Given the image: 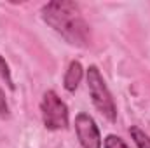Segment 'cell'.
I'll return each instance as SVG.
<instances>
[{
	"label": "cell",
	"mask_w": 150,
	"mask_h": 148,
	"mask_svg": "<svg viewBox=\"0 0 150 148\" xmlns=\"http://www.w3.org/2000/svg\"><path fill=\"white\" fill-rule=\"evenodd\" d=\"M42 19L68 44L77 47L89 45V25L80 14V9L70 0H54L42 7Z\"/></svg>",
	"instance_id": "1"
},
{
	"label": "cell",
	"mask_w": 150,
	"mask_h": 148,
	"mask_svg": "<svg viewBox=\"0 0 150 148\" xmlns=\"http://www.w3.org/2000/svg\"><path fill=\"white\" fill-rule=\"evenodd\" d=\"M87 87H89V94L91 99L94 103V106L101 111L110 122H115L117 118V108L113 103V98L103 80V77L100 73V70L93 65L87 68Z\"/></svg>",
	"instance_id": "2"
},
{
	"label": "cell",
	"mask_w": 150,
	"mask_h": 148,
	"mask_svg": "<svg viewBox=\"0 0 150 148\" xmlns=\"http://www.w3.org/2000/svg\"><path fill=\"white\" fill-rule=\"evenodd\" d=\"M44 125L51 131L68 127V108L54 91H47L40 103Z\"/></svg>",
	"instance_id": "3"
},
{
	"label": "cell",
	"mask_w": 150,
	"mask_h": 148,
	"mask_svg": "<svg viewBox=\"0 0 150 148\" xmlns=\"http://www.w3.org/2000/svg\"><path fill=\"white\" fill-rule=\"evenodd\" d=\"M75 131L82 148H101L100 129L94 124L93 117H89L87 113L82 111L75 117Z\"/></svg>",
	"instance_id": "4"
},
{
	"label": "cell",
	"mask_w": 150,
	"mask_h": 148,
	"mask_svg": "<svg viewBox=\"0 0 150 148\" xmlns=\"http://www.w3.org/2000/svg\"><path fill=\"white\" fill-rule=\"evenodd\" d=\"M82 75H84L82 65L79 61H72L70 66H68V70H67V73H65V82H63L65 89L70 91V92H74L75 89L79 87L80 80H82Z\"/></svg>",
	"instance_id": "5"
},
{
	"label": "cell",
	"mask_w": 150,
	"mask_h": 148,
	"mask_svg": "<svg viewBox=\"0 0 150 148\" xmlns=\"http://www.w3.org/2000/svg\"><path fill=\"white\" fill-rule=\"evenodd\" d=\"M129 132H131V136H133V140H134V143H136V147H138V148H150L149 134H145L140 127L133 125V127L129 129Z\"/></svg>",
	"instance_id": "6"
},
{
	"label": "cell",
	"mask_w": 150,
	"mask_h": 148,
	"mask_svg": "<svg viewBox=\"0 0 150 148\" xmlns=\"http://www.w3.org/2000/svg\"><path fill=\"white\" fill-rule=\"evenodd\" d=\"M103 147L105 148H129L119 136H115V134H108L107 138H105V143H103Z\"/></svg>",
	"instance_id": "7"
},
{
	"label": "cell",
	"mask_w": 150,
	"mask_h": 148,
	"mask_svg": "<svg viewBox=\"0 0 150 148\" xmlns=\"http://www.w3.org/2000/svg\"><path fill=\"white\" fill-rule=\"evenodd\" d=\"M0 75H2V78L7 82V85L11 87V89H14V84H12V78H11V72H9V66H7V63H5V59L0 56Z\"/></svg>",
	"instance_id": "8"
},
{
	"label": "cell",
	"mask_w": 150,
	"mask_h": 148,
	"mask_svg": "<svg viewBox=\"0 0 150 148\" xmlns=\"http://www.w3.org/2000/svg\"><path fill=\"white\" fill-rule=\"evenodd\" d=\"M0 115H2V117H7V115H9V106H7L5 94H4L2 89H0Z\"/></svg>",
	"instance_id": "9"
}]
</instances>
